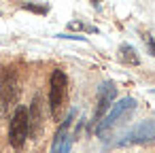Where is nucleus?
I'll return each instance as SVG.
<instances>
[{"label":"nucleus","mask_w":155,"mask_h":153,"mask_svg":"<svg viewBox=\"0 0 155 153\" xmlns=\"http://www.w3.org/2000/svg\"><path fill=\"white\" fill-rule=\"evenodd\" d=\"M17 98H19V83L17 75L13 68H0V111L5 117L17 108Z\"/></svg>","instance_id":"1"},{"label":"nucleus","mask_w":155,"mask_h":153,"mask_svg":"<svg viewBox=\"0 0 155 153\" xmlns=\"http://www.w3.org/2000/svg\"><path fill=\"white\" fill-rule=\"evenodd\" d=\"M66 96H68V77L64 70L58 68L51 72V81H49V108L53 119H60L66 104Z\"/></svg>","instance_id":"2"},{"label":"nucleus","mask_w":155,"mask_h":153,"mask_svg":"<svg viewBox=\"0 0 155 153\" xmlns=\"http://www.w3.org/2000/svg\"><path fill=\"white\" fill-rule=\"evenodd\" d=\"M30 134V125H28V108L26 106H17L11 115V123H9V142L13 149H24L26 138Z\"/></svg>","instance_id":"3"},{"label":"nucleus","mask_w":155,"mask_h":153,"mask_svg":"<svg viewBox=\"0 0 155 153\" xmlns=\"http://www.w3.org/2000/svg\"><path fill=\"white\" fill-rule=\"evenodd\" d=\"M134 104H136V102H134V98H123V100H119L117 104H113V108H110V111L104 115V119L98 123L96 134H98V136H102L104 132H108V130H110V128H113V125H115L123 115H127V113L134 108Z\"/></svg>","instance_id":"4"},{"label":"nucleus","mask_w":155,"mask_h":153,"mask_svg":"<svg viewBox=\"0 0 155 153\" xmlns=\"http://www.w3.org/2000/svg\"><path fill=\"white\" fill-rule=\"evenodd\" d=\"M153 140H155V125H153V121H142L119 145H151Z\"/></svg>","instance_id":"5"},{"label":"nucleus","mask_w":155,"mask_h":153,"mask_svg":"<svg viewBox=\"0 0 155 153\" xmlns=\"http://www.w3.org/2000/svg\"><path fill=\"white\" fill-rule=\"evenodd\" d=\"M28 125H30V136L38 138L43 132V100L38 94L32 98V104L28 111Z\"/></svg>","instance_id":"6"},{"label":"nucleus","mask_w":155,"mask_h":153,"mask_svg":"<svg viewBox=\"0 0 155 153\" xmlns=\"http://www.w3.org/2000/svg\"><path fill=\"white\" fill-rule=\"evenodd\" d=\"M115 94H117V89H115L113 83H104V85L100 87V94H98V106H96V115H94V121H96V123H100V119H102L104 113L108 111V106H110Z\"/></svg>","instance_id":"7"},{"label":"nucleus","mask_w":155,"mask_h":153,"mask_svg":"<svg viewBox=\"0 0 155 153\" xmlns=\"http://www.w3.org/2000/svg\"><path fill=\"white\" fill-rule=\"evenodd\" d=\"M121 60L123 62H127V64H138L140 60H138V55H136V49L132 47V45H121Z\"/></svg>","instance_id":"8"},{"label":"nucleus","mask_w":155,"mask_h":153,"mask_svg":"<svg viewBox=\"0 0 155 153\" xmlns=\"http://www.w3.org/2000/svg\"><path fill=\"white\" fill-rule=\"evenodd\" d=\"M24 9L34 11V13H47L49 11V7H36V5H24Z\"/></svg>","instance_id":"9"},{"label":"nucleus","mask_w":155,"mask_h":153,"mask_svg":"<svg viewBox=\"0 0 155 153\" xmlns=\"http://www.w3.org/2000/svg\"><path fill=\"white\" fill-rule=\"evenodd\" d=\"M147 45H149V51L155 55V38L153 36H147Z\"/></svg>","instance_id":"10"}]
</instances>
